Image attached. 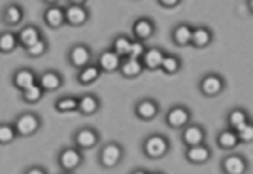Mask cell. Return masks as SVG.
Segmentation results:
<instances>
[{
	"label": "cell",
	"mask_w": 253,
	"mask_h": 174,
	"mask_svg": "<svg viewBox=\"0 0 253 174\" xmlns=\"http://www.w3.org/2000/svg\"><path fill=\"white\" fill-rule=\"evenodd\" d=\"M170 148H172V142L167 134L163 132H151L148 134L144 140H142V153L146 159H151V161H159L163 157H167L170 153Z\"/></svg>",
	"instance_id": "cell-1"
},
{
	"label": "cell",
	"mask_w": 253,
	"mask_h": 174,
	"mask_svg": "<svg viewBox=\"0 0 253 174\" xmlns=\"http://www.w3.org/2000/svg\"><path fill=\"white\" fill-rule=\"evenodd\" d=\"M125 155H126V150L121 142L110 140L106 142V144H102V148L98 150V165L104 171H114V169H117L119 165L123 163Z\"/></svg>",
	"instance_id": "cell-2"
},
{
	"label": "cell",
	"mask_w": 253,
	"mask_h": 174,
	"mask_svg": "<svg viewBox=\"0 0 253 174\" xmlns=\"http://www.w3.org/2000/svg\"><path fill=\"white\" fill-rule=\"evenodd\" d=\"M13 125L17 129L19 138H31L34 134H38L43 125L42 116L38 112H32V110H25L21 114H17L13 118Z\"/></svg>",
	"instance_id": "cell-3"
},
{
	"label": "cell",
	"mask_w": 253,
	"mask_h": 174,
	"mask_svg": "<svg viewBox=\"0 0 253 174\" xmlns=\"http://www.w3.org/2000/svg\"><path fill=\"white\" fill-rule=\"evenodd\" d=\"M85 163L84 150H80L78 146H63L57 152V167L59 171H66V173H76L78 169H82Z\"/></svg>",
	"instance_id": "cell-4"
},
{
	"label": "cell",
	"mask_w": 253,
	"mask_h": 174,
	"mask_svg": "<svg viewBox=\"0 0 253 174\" xmlns=\"http://www.w3.org/2000/svg\"><path fill=\"white\" fill-rule=\"evenodd\" d=\"M95 59L96 55L93 53L91 45L85 42H76L74 45H70V49L66 53V61H68V65L72 66L74 70H80L84 66L95 63Z\"/></svg>",
	"instance_id": "cell-5"
},
{
	"label": "cell",
	"mask_w": 253,
	"mask_h": 174,
	"mask_svg": "<svg viewBox=\"0 0 253 174\" xmlns=\"http://www.w3.org/2000/svg\"><path fill=\"white\" fill-rule=\"evenodd\" d=\"M193 121V114H191L189 106L185 104H172L167 114H165V125L172 130H183Z\"/></svg>",
	"instance_id": "cell-6"
},
{
	"label": "cell",
	"mask_w": 253,
	"mask_h": 174,
	"mask_svg": "<svg viewBox=\"0 0 253 174\" xmlns=\"http://www.w3.org/2000/svg\"><path fill=\"white\" fill-rule=\"evenodd\" d=\"M100 130L93 127V125H84V127H78V129L72 132V144L78 146L80 150H93L100 144Z\"/></svg>",
	"instance_id": "cell-7"
},
{
	"label": "cell",
	"mask_w": 253,
	"mask_h": 174,
	"mask_svg": "<svg viewBox=\"0 0 253 174\" xmlns=\"http://www.w3.org/2000/svg\"><path fill=\"white\" fill-rule=\"evenodd\" d=\"M132 114H134V118H136V120L144 121V123H149V121H153L159 114H161V104H159L157 98L142 97L134 102V106H132Z\"/></svg>",
	"instance_id": "cell-8"
},
{
	"label": "cell",
	"mask_w": 253,
	"mask_h": 174,
	"mask_svg": "<svg viewBox=\"0 0 253 174\" xmlns=\"http://www.w3.org/2000/svg\"><path fill=\"white\" fill-rule=\"evenodd\" d=\"M38 78H40V74L34 68H31V66H21V68H15L11 72L10 82H11V87L15 91L23 93V91L31 89L32 86H36L38 84Z\"/></svg>",
	"instance_id": "cell-9"
},
{
	"label": "cell",
	"mask_w": 253,
	"mask_h": 174,
	"mask_svg": "<svg viewBox=\"0 0 253 174\" xmlns=\"http://www.w3.org/2000/svg\"><path fill=\"white\" fill-rule=\"evenodd\" d=\"M225 78L219 72H206L199 82V91H201L204 97L215 98L219 97L223 91H225Z\"/></svg>",
	"instance_id": "cell-10"
},
{
	"label": "cell",
	"mask_w": 253,
	"mask_h": 174,
	"mask_svg": "<svg viewBox=\"0 0 253 174\" xmlns=\"http://www.w3.org/2000/svg\"><path fill=\"white\" fill-rule=\"evenodd\" d=\"M157 34V23L153 21L148 15H142V17H136L132 21V27H130V36L138 40V42H146L148 44L153 36Z\"/></svg>",
	"instance_id": "cell-11"
},
{
	"label": "cell",
	"mask_w": 253,
	"mask_h": 174,
	"mask_svg": "<svg viewBox=\"0 0 253 174\" xmlns=\"http://www.w3.org/2000/svg\"><path fill=\"white\" fill-rule=\"evenodd\" d=\"M219 169H221L223 174H248L250 163H248V159L244 157L242 153L231 152L221 159Z\"/></svg>",
	"instance_id": "cell-12"
},
{
	"label": "cell",
	"mask_w": 253,
	"mask_h": 174,
	"mask_svg": "<svg viewBox=\"0 0 253 174\" xmlns=\"http://www.w3.org/2000/svg\"><path fill=\"white\" fill-rule=\"evenodd\" d=\"M206 136H208L206 134V127L201 125V123H193V121L183 130H179V140H181V144L185 148L206 144Z\"/></svg>",
	"instance_id": "cell-13"
},
{
	"label": "cell",
	"mask_w": 253,
	"mask_h": 174,
	"mask_svg": "<svg viewBox=\"0 0 253 174\" xmlns=\"http://www.w3.org/2000/svg\"><path fill=\"white\" fill-rule=\"evenodd\" d=\"M96 65L100 66V70L104 74H114V72H119L121 68V63H123V57L117 55L112 47H104L102 51L96 53Z\"/></svg>",
	"instance_id": "cell-14"
},
{
	"label": "cell",
	"mask_w": 253,
	"mask_h": 174,
	"mask_svg": "<svg viewBox=\"0 0 253 174\" xmlns=\"http://www.w3.org/2000/svg\"><path fill=\"white\" fill-rule=\"evenodd\" d=\"M66 27L72 29H82L91 21V10L87 6H74V4H66Z\"/></svg>",
	"instance_id": "cell-15"
},
{
	"label": "cell",
	"mask_w": 253,
	"mask_h": 174,
	"mask_svg": "<svg viewBox=\"0 0 253 174\" xmlns=\"http://www.w3.org/2000/svg\"><path fill=\"white\" fill-rule=\"evenodd\" d=\"M42 21L51 31H59V29L66 27V11H64L63 4L45 6V10L42 11Z\"/></svg>",
	"instance_id": "cell-16"
},
{
	"label": "cell",
	"mask_w": 253,
	"mask_h": 174,
	"mask_svg": "<svg viewBox=\"0 0 253 174\" xmlns=\"http://www.w3.org/2000/svg\"><path fill=\"white\" fill-rule=\"evenodd\" d=\"M38 86L42 87L45 93H55L64 86V76L63 72H59L57 68H45L40 72L38 78Z\"/></svg>",
	"instance_id": "cell-17"
},
{
	"label": "cell",
	"mask_w": 253,
	"mask_h": 174,
	"mask_svg": "<svg viewBox=\"0 0 253 174\" xmlns=\"http://www.w3.org/2000/svg\"><path fill=\"white\" fill-rule=\"evenodd\" d=\"M23 21H25V8L19 2H10V4L4 6V10H2V23L8 29L23 27Z\"/></svg>",
	"instance_id": "cell-18"
},
{
	"label": "cell",
	"mask_w": 253,
	"mask_h": 174,
	"mask_svg": "<svg viewBox=\"0 0 253 174\" xmlns=\"http://www.w3.org/2000/svg\"><path fill=\"white\" fill-rule=\"evenodd\" d=\"M17 34H19L21 49H29L31 45H34L38 40H42L43 38L42 29H40L38 25H34V23H25L23 27L17 29Z\"/></svg>",
	"instance_id": "cell-19"
},
{
	"label": "cell",
	"mask_w": 253,
	"mask_h": 174,
	"mask_svg": "<svg viewBox=\"0 0 253 174\" xmlns=\"http://www.w3.org/2000/svg\"><path fill=\"white\" fill-rule=\"evenodd\" d=\"M211 148L208 144H199V146H191V148H185L183 152V157L185 161L191 165H206L211 159Z\"/></svg>",
	"instance_id": "cell-20"
},
{
	"label": "cell",
	"mask_w": 253,
	"mask_h": 174,
	"mask_svg": "<svg viewBox=\"0 0 253 174\" xmlns=\"http://www.w3.org/2000/svg\"><path fill=\"white\" fill-rule=\"evenodd\" d=\"M102 108V98L98 97L93 91H85L80 95V106H78V112L82 116H95L98 114Z\"/></svg>",
	"instance_id": "cell-21"
},
{
	"label": "cell",
	"mask_w": 253,
	"mask_h": 174,
	"mask_svg": "<svg viewBox=\"0 0 253 174\" xmlns=\"http://www.w3.org/2000/svg\"><path fill=\"white\" fill-rule=\"evenodd\" d=\"M170 38H172V44L176 47H189L191 40H193V25H189V23H176L172 27Z\"/></svg>",
	"instance_id": "cell-22"
},
{
	"label": "cell",
	"mask_w": 253,
	"mask_h": 174,
	"mask_svg": "<svg viewBox=\"0 0 253 174\" xmlns=\"http://www.w3.org/2000/svg\"><path fill=\"white\" fill-rule=\"evenodd\" d=\"M165 55L167 51L159 45H148V51L142 57V63H144V68L148 72H157L163 66V61H165Z\"/></svg>",
	"instance_id": "cell-23"
},
{
	"label": "cell",
	"mask_w": 253,
	"mask_h": 174,
	"mask_svg": "<svg viewBox=\"0 0 253 174\" xmlns=\"http://www.w3.org/2000/svg\"><path fill=\"white\" fill-rule=\"evenodd\" d=\"M102 74H104V72L100 70V66L96 65V61H95V63H91V65L76 70V82H78L80 86L89 87V86H93V84H96Z\"/></svg>",
	"instance_id": "cell-24"
},
{
	"label": "cell",
	"mask_w": 253,
	"mask_h": 174,
	"mask_svg": "<svg viewBox=\"0 0 253 174\" xmlns=\"http://www.w3.org/2000/svg\"><path fill=\"white\" fill-rule=\"evenodd\" d=\"M215 144H217V148L223 150V152H234V150L240 146L238 132L229 129V127H225L223 130L217 132V136H215Z\"/></svg>",
	"instance_id": "cell-25"
},
{
	"label": "cell",
	"mask_w": 253,
	"mask_h": 174,
	"mask_svg": "<svg viewBox=\"0 0 253 174\" xmlns=\"http://www.w3.org/2000/svg\"><path fill=\"white\" fill-rule=\"evenodd\" d=\"M213 42V31L206 25H199L193 27V40H191V47L195 49H206L208 45Z\"/></svg>",
	"instance_id": "cell-26"
},
{
	"label": "cell",
	"mask_w": 253,
	"mask_h": 174,
	"mask_svg": "<svg viewBox=\"0 0 253 174\" xmlns=\"http://www.w3.org/2000/svg\"><path fill=\"white\" fill-rule=\"evenodd\" d=\"M144 72H146L144 63H142L140 59H132V57H125L123 63H121V68H119V74L125 78V80L140 78Z\"/></svg>",
	"instance_id": "cell-27"
},
{
	"label": "cell",
	"mask_w": 253,
	"mask_h": 174,
	"mask_svg": "<svg viewBox=\"0 0 253 174\" xmlns=\"http://www.w3.org/2000/svg\"><path fill=\"white\" fill-rule=\"evenodd\" d=\"M17 47H21V44H19V34L15 33L13 29H6V31L0 33V53L10 55Z\"/></svg>",
	"instance_id": "cell-28"
},
{
	"label": "cell",
	"mask_w": 253,
	"mask_h": 174,
	"mask_svg": "<svg viewBox=\"0 0 253 174\" xmlns=\"http://www.w3.org/2000/svg\"><path fill=\"white\" fill-rule=\"evenodd\" d=\"M250 120H252V116H250L248 110L242 108V106H234V108L229 110V114H227V127L232 130H238Z\"/></svg>",
	"instance_id": "cell-29"
},
{
	"label": "cell",
	"mask_w": 253,
	"mask_h": 174,
	"mask_svg": "<svg viewBox=\"0 0 253 174\" xmlns=\"http://www.w3.org/2000/svg\"><path fill=\"white\" fill-rule=\"evenodd\" d=\"M132 44H134V38H132V36H128V34H125V33H119V34H116V36L112 38L110 47H112L117 55H121V57L125 59V57H128V55H130Z\"/></svg>",
	"instance_id": "cell-30"
},
{
	"label": "cell",
	"mask_w": 253,
	"mask_h": 174,
	"mask_svg": "<svg viewBox=\"0 0 253 174\" xmlns=\"http://www.w3.org/2000/svg\"><path fill=\"white\" fill-rule=\"evenodd\" d=\"M78 106H80V97H76V95H63V97H59L53 102V108L59 114L78 112Z\"/></svg>",
	"instance_id": "cell-31"
},
{
	"label": "cell",
	"mask_w": 253,
	"mask_h": 174,
	"mask_svg": "<svg viewBox=\"0 0 253 174\" xmlns=\"http://www.w3.org/2000/svg\"><path fill=\"white\" fill-rule=\"evenodd\" d=\"M183 68V61L178 53H167L165 55V61L161 66V72L167 74V76H176L179 70Z\"/></svg>",
	"instance_id": "cell-32"
},
{
	"label": "cell",
	"mask_w": 253,
	"mask_h": 174,
	"mask_svg": "<svg viewBox=\"0 0 253 174\" xmlns=\"http://www.w3.org/2000/svg\"><path fill=\"white\" fill-rule=\"evenodd\" d=\"M15 138H19V134H17V129H15L13 121L2 123L0 125V146H10V144L15 142Z\"/></svg>",
	"instance_id": "cell-33"
},
{
	"label": "cell",
	"mask_w": 253,
	"mask_h": 174,
	"mask_svg": "<svg viewBox=\"0 0 253 174\" xmlns=\"http://www.w3.org/2000/svg\"><path fill=\"white\" fill-rule=\"evenodd\" d=\"M43 95H45V91H43L42 87L36 84V86H32L31 89L23 91V93H21V100L25 102V104H32V106H34V104H38V102L42 100Z\"/></svg>",
	"instance_id": "cell-34"
},
{
	"label": "cell",
	"mask_w": 253,
	"mask_h": 174,
	"mask_svg": "<svg viewBox=\"0 0 253 174\" xmlns=\"http://www.w3.org/2000/svg\"><path fill=\"white\" fill-rule=\"evenodd\" d=\"M47 51H49V42H47L45 38L38 40V42L34 44V45H31L29 49H25L27 57H31V59H42Z\"/></svg>",
	"instance_id": "cell-35"
},
{
	"label": "cell",
	"mask_w": 253,
	"mask_h": 174,
	"mask_svg": "<svg viewBox=\"0 0 253 174\" xmlns=\"http://www.w3.org/2000/svg\"><path fill=\"white\" fill-rule=\"evenodd\" d=\"M238 132V138H240V144H252L253 142V120H250L244 127L236 130Z\"/></svg>",
	"instance_id": "cell-36"
},
{
	"label": "cell",
	"mask_w": 253,
	"mask_h": 174,
	"mask_svg": "<svg viewBox=\"0 0 253 174\" xmlns=\"http://www.w3.org/2000/svg\"><path fill=\"white\" fill-rule=\"evenodd\" d=\"M146 51H148V44L134 40L132 49H130V55H128V57H132V59H140V61H142V57L146 55Z\"/></svg>",
	"instance_id": "cell-37"
},
{
	"label": "cell",
	"mask_w": 253,
	"mask_h": 174,
	"mask_svg": "<svg viewBox=\"0 0 253 174\" xmlns=\"http://www.w3.org/2000/svg\"><path fill=\"white\" fill-rule=\"evenodd\" d=\"M23 174H49V171H47L43 165L34 163V165H31V167H27V169L23 171Z\"/></svg>",
	"instance_id": "cell-38"
},
{
	"label": "cell",
	"mask_w": 253,
	"mask_h": 174,
	"mask_svg": "<svg viewBox=\"0 0 253 174\" xmlns=\"http://www.w3.org/2000/svg\"><path fill=\"white\" fill-rule=\"evenodd\" d=\"M181 2L183 0H157V4L161 8H165V10H174V8H178Z\"/></svg>",
	"instance_id": "cell-39"
},
{
	"label": "cell",
	"mask_w": 253,
	"mask_h": 174,
	"mask_svg": "<svg viewBox=\"0 0 253 174\" xmlns=\"http://www.w3.org/2000/svg\"><path fill=\"white\" fill-rule=\"evenodd\" d=\"M128 174H151V173H149V171H146L144 167H136V169H132Z\"/></svg>",
	"instance_id": "cell-40"
},
{
	"label": "cell",
	"mask_w": 253,
	"mask_h": 174,
	"mask_svg": "<svg viewBox=\"0 0 253 174\" xmlns=\"http://www.w3.org/2000/svg\"><path fill=\"white\" fill-rule=\"evenodd\" d=\"M89 0H66V4H74V6H87Z\"/></svg>",
	"instance_id": "cell-41"
},
{
	"label": "cell",
	"mask_w": 253,
	"mask_h": 174,
	"mask_svg": "<svg viewBox=\"0 0 253 174\" xmlns=\"http://www.w3.org/2000/svg\"><path fill=\"white\" fill-rule=\"evenodd\" d=\"M45 6H57V4H61L63 0H42Z\"/></svg>",
	"instance_id": "cell-42"
},
{
	"label": "cell",
	"mask_w": 253,
	"mask_h": 174,
	"mask_svg": "<svg viewBox=\"0 0 253 174\" xmlns=\"http://www.w3.org/2000/svg\"><path fill=\"white\" fill-rule=\"evenodd\" d=\"M246 4H248V10H250V13L253 15V0H246Z\"/></svg>",
	"instance_id": "cell-43"
},
{
	"label": "cell",
	"mask_w": 253,
	"mask_h": 174,
	"mask_svg": "<svg viewBox=\"0 0 253 174\" xmlns=\"http://www.w3.org/2000/svg\"><path fill=\"white\" fill-rule=\"evenodd\" d=\"M59 174H76V173H66V171H59Z\"/></svg>",
	"instance_id": "cell-44"
},
{
	"label": "cell",
	"mask_w": 253,
	"mask_h": 174,
	"mask_svg": "<svg viewBox=\"0 0 253 174\" xmlns=\"http://www.w3.org/2000/svg\"><path fill=\"white\" fill-rule=\"evenodd\" d=\"M151 174H165V173H163V171H153Z\"/></svg>",
	"instance_id": "cell-45"
}]
</instances>
